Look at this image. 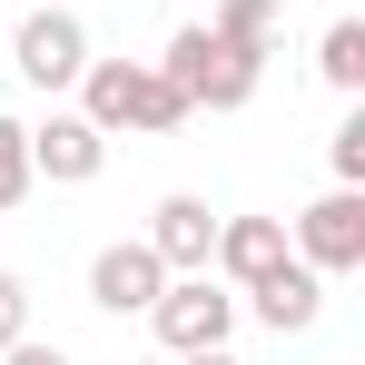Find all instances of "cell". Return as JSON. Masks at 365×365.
<instances>
[{
  "mask_svg": "<svg viewBox=\"0 0 365 365\" xmlns=\"http://www.w3.org/2000/svg\"><path fill=\"white\" fill-rule=\"evenodd\" d=\"M326 168H336V187H365V109H346V119H336V138H326Z\"/></svg>",
  "mask_w": 365,
  "mask_h": 365,
  "instance_id": "obj_14",
  "label": "cell"
},
{
  "mask_svg": "<svg viewBox=\"0 0 365 365\" xmlns=\"http://www.w3.org/2000/svg\"><path fill=\"white\" fill-rule=\"evenodd\" d=\"M207 30L267 60V50H277V0H217V20H207Z\"/></svg>",
  "mask_w": 365,
  "mask_h": 365,
  "instance_id": "obj_12",
  "label": "cell"
},
{
  "mask_svg": "<svg viewBox=\"0 0 365 365\" xmlns=\"http://www.w3.org/2000/svg\"><path fill=\"white\" fill-rule=\"evenodd\" d=\"M297 247H287V217H217V247H207V277H227V287H257L267 267H287Z\"/></svg>",
  "mask_w": 365,
  "mask_h": 365,
  "instance_id": "obj_9",
  "label": "cell"
},
{
  "mask_svg": "<svg viewBox=\"0 0 365 365\" xmlns=\"http://www.w3.org/2000/svg\"><path fill=\"white\" fill-rule=\"evenodd\" d=\"M178 365H237V356H227V346H207V356H178Z\"/></svg>",
  "mask_w": 365,
  "mask_h": 365,
  "instance_id": "obj_17",
  "label": "cell"
},
{
  "mask_svg": "<svg viewBox=\"0 0 365 365\" xmlns=\"http://www.w3.org/2000/svg\"><path fill=\"white\" fill-rule=\"evenodd\" d=\"M316 79L326 89H365V20H326V40H316Z\"/></svg>",
  "mask_w": 365,
  "mask_h": 365,
  "instance_id": "obj_11",
  "label": "cell"
},
{
  "mask_svg": "<svg viewBox=\"0 0 365 365\" xmlns=\"http://www.w3.org/2000/svg\"><path fill=\"white\" fill-rule=\"evenodd\" d=\"M287 247H297L316 277H356L365 267V187H326L316 207L287 217Z\"/></svg>",
  "mask_w": 365,
  "mask_h": 365,
  "instance_id": "obj_4",
  "label": "cell"
},
{
  "mask_svg": "<svg viewBox=\"0 0 365 365\" xmlns=\"http://www.w3.org/2000/svg\"><path fill=\"white\" fill-rule=\"evenodd\" d=\"M158 287H168V267H158L148 237H109L89 257V306H99V316H148Z\"/></svg>",
  "mask_w": 365,
  "mask_h": 365,
  "instance_id": "obj_7",
  "label": "cell"
},
{
  "mask_svg": "<svg viewBox=\"0 0 365 365\" xmlns=\"http://www.w3.org/2000/svg\"><path fill=\"white\" fill-rule=\"evenodd\" d=\"M148 326H158V346L168 356H207V346H227L237 336V287L227 277H168L158 287V306H148Z\"/></svg>",
  "mask_w": 365,
  "mask_h": 365,
  "instance_id": "obj_3",
  "label": "cell"
},
{
  "mask_svg": "<svg viewBox=\"0 0 365 365\" xmlns=\"http://www.w3.org/2000/svg\"><path fill=\"white\" fill-rule=\"evenodd\" d=\"M237 316L277 326V336H306V326L326 316V277H316L306 257H287V267H267L257 287H237Z\"/></svg>",
  "mask_w": 365,
  "mask_h": 365,
  "instance_id": "obj_8",
  "label": "cell"
},
{
  "mask_svg": "<svg viewBox=\"0 0 365 365\" xmlns=\"http://www.w3.org/2000/svg\"><path fill=\"white\" fill-rule=\"evenodd\" d=\"M79 119L109 128V138H168V128H187L197 109H187V89L168 79L158 60H89L79 69Z\"/></svg>",
  "mask_w": 365,
  "mask_h": 365,
  "instance_id": "obj_1",
  "label": "cell"
},
{
  "mask_svg": "<svg viewBox=\"0 0 365 365\" xmlns=\"http://www.w3.org/2000/svg\"><path fill=\"white\" fill-rule=\"evenodd\" d=\"M158 69L187 89V109H247V99H257V79H267V60L237 50V40H217L207 20L168 30V60H158Z\"/></svg>",
  "mask_w": 365,
  "mask_h": 365,
  "instance_id": "obj_2",
  "label": "cell"
},
{
  "mask_svg": "<svg viewBox=\"0 0 365 365\" xmlns=\"http://www.w3.org/2000/svg\"><path fill=\"white\" fill-rule=\"evenodd\" d=\"M99 168H109V128H89L79 109L30 119V178H50V187H89Z\"/></svg>",
  "mask_w": 365,
  "mask_h": 365,
  "instance_id": "obj_6",
  "label": "cell"
},
{
  "mask_svg": "<svg viewBox=\"0 0 365 365\" xmlns=\"http://www.w3.org/2000/svg\"><path fill=\"white\" fill-rule=\"evenodd\" d=\"M0 365H69L60 346H40V336H20V346H0Z\"/></svg>",
  "mask_w": 365,
  "mask_h": 365,
  "instance_id": "obj_16",
  "label": "cell"
},
{
  "mask_svg": "<svg viewBox=\"0 0 365 365\" xmlns=\"http://www.w3.org/2000/svg\"><path fill=\"white\" fill-rule=\"evenodd\" d=\"M30 187H40V178H30V119H10V109H0V217H10Z\"/></svg>",
  "mask_w": 365,
  "mask_h": 365,
  "instance_id": "obj_13",
  "label": "cell"
},
{
  "mask_svg": "<svg viewBox=\"0 0 365 365\" xmlns=\"http://www.w3.org/2000/svg\"><path fill=\"white\" fill-rule=\"evenodd\" d=\"M10 69L30 79V89H79V69H89V20L79 10H30L20 30H10Z\"/></svg>",
  "mask_w": 365,
  "mask_h": 365,
  "instance_id": "obj_5",
  "label": "cell"
},
{
  "mask_svg": "<svg viewBox=\"0 0 365 365\" xmlns=\"http://www.w3.org/2000/svg\"><path fill=\"white\" fill-rule=\"evenodd\" d=\"M148 247H158V267H168V277H197V267H207V247H217V207H207V197H158V207H148Z\"/></svg>",
  "mask_w": 365,
  "mask_h": 365,
  "instance_id": "obj_10",
  "label": "cell"
},
{
  "mask_svg": "<svg viewBox=\"0 0 365 365\" xmlns=\"http://www.w3.org/2000/svg\"><path fill=\"white\" fill-rule=\"evenodd\" d=\"M20 336H30V287L0 267V346H20Z\"/></svg>",
  "mask_w": 365,
  "mask_h": 365,
  "instance_id": "obj_15",
  "label": "cell"
}]
</instances>
